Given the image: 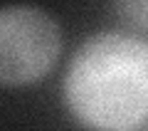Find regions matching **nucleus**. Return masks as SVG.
<instances>
[{
	"mask_svg": "<svg viewBox=\"0 0 148 131\" xmlns=\"http://www.w3.org/2000/svg\"><path fill=\"white\" fill-rule=\"evenodd\" d=\"M62 50L59 25L40 8H0V84L22 87L42 79Z\"/></svg>",
	"mask_w": 148,
	"mask_h": 131,
	"instance_id": "2",
	"label": "nucleus"
},
{
	"mask_svg": "<svg viewBox=\"0 0 148 131\" xmlns=\"http://www.w3.org/2000/svg\"><path fill=\"white\" fill-rule=\"evenodd\" d=\"M111 8L126 27L148 32V0H111Z\"/></svg>",
	"mask_w": 148,
	"mask_h": 131,
	"instance_id": "3",
	"label": "nucleus"
},
{
	"mask_svg": "<svg viewBox=\"0 0 148 131\" xmlns=\"http://www.w3.org/2000/svg\"><path fill=\"white\" fill-rule=\"evenodd\" d=\"M72 114L91 129L128 131L148 121V42L101 32L82 45L64 79Z\"/></svg>",
	"mask_w": 148,
	"mask_h": 131,
	"instance_id": "1",
	"label": "nucleus"
}]
</instances>
